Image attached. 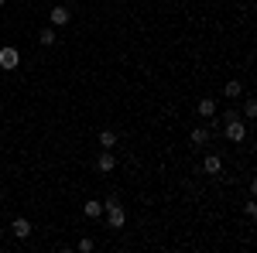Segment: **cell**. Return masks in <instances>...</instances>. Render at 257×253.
<instances>
[{
    "label": "cell",
    "mask_w": 257,
    "mask_h": 253,
    "mask_svg": "<svg viewBox=\"0 0 257 253\" xmlns=\"http://www.w3.org/2000/svg\"><path fill=\"white\" fill-rule=\"evenodd\" d=\"M82 212L89 215V219H99V212H103V202H86V205H82Z\"/></svg>",
    "instance_id": "4fadbf2b"
},
{
    "label": "cell",
    "mask_w": 257,
    "mask_h": 253,
    "mask_svg": "<svg viewBox=\"0 0 257 253\" xmlns=\"http://www.w3.org/2000/svg\"><path fill=\"white\" fill-rule=\"evenodd\" d=\"M202 171H206V175H219V171H223V161H219L216 154H206V161H202Z\"/></svg>",
    "instance_id": "8992f818"
},
{
    "label": "cell",
    "mask_w": 257,
    "mask_h": 253,
    "mask_svg": "<svg viewBox=\"0 0 257 253\" xmlns=\"http://www.w3.org/2000/svg\"><path fill=\"white\" fill-rule=\"evenodd\" d=\"M0 7H4V0H0Z\"/></svg>",
    "instance_id": "9a60e30c"
},
{
    "label": "cell",
    "mask_w": 257,
    "mask_h": 253,
    "mask_svg": "<svg viewBox=\"0 0 257 253\" xmlns=\"http://www.w3.org/2000/svg\"><path fill=\"white\" fill-rule=\"evenodd\" d=\"M240 93H243V86H240L237 79H230V82H226V89H223V96H230V99H237Z\"/></svg>",
    "instance_id": "7c38bea8"
},
{
    "label": "cell",
    "mask_w": 257,
    "mask_h": 253,
    "mask_svg": "<svg viewBox=\"0 0 257 253\" xmlns=\"http://www.w3.org/2000/svg\"><path fill=\"white\" fill-rule=\"evenodd\" d=\"M199 117H206V120L216 117V99H199Z\"/></svg>",
    "instance_id": "52a82bcc"
},
{
    "label": "cell",
    "mask_w": 257,
    "mask_h": 253,
    "mask_svg": "<svg viewBox=\"0 0 257 253\" xmlns=\"http://www.w3.org/2000/svg\"><path fill=\"white\" fill-rule=\"evenodd\" d=\"M223 130H226V140H233V144H240V140L247 137V123H243L240 117H230V120H226V127H223Z\"/></svg>",
    "instance_id": "7a4b0ae2"
},
{
    "label": "cell",
    "mask_w": 257,
    "mask_h": 253,
    "mask_svg": "<svg viewBox=\"0 0 257 253\" xmlns=\"http://www.w3.org/2000/svg\"><path fill=\"white\" fill-rule=\"evenodd\" d=\"M48 18H52L55 28H62V24H69V21H72V14H69V7H52V14H48Z\"/></svg>",
    "instance_id": "5b68a950"
},
{
    "label": "cell",
    "mask_w": 257,
    "mask_h": 253,
    "mask_svg": "<svg viewBox=\"0 0 257 253\" xmlns=\"http://www.w3.org/2000/svg\"><path fill=\"white\" fill-rule=\"evenodd\" d=\"M103 209H106V222H110L113 229H120V226L127 222V212H123V205H120L117 198H106V202H103Z\"/></svg>",
    "instance_id": "6da1fadb"
},
{
    "label": "cell",
    "mask_w": 257,
    "mask_h": 253,
    "mask_svg": "<svg viewBox=\"0 0 257 253\" xmlns=\"http://www.w3.org/2000/svg\"><path fill=\"white\" fill-rule=\"evenodd\" d=\"M11 229H14L18 239H28V236H31V222H28V219H14V226H11Z\"/></svg>",
    "instance_id": "9c48e42d"
},
{
    "label": "cell",
    "mask_w": 257,
    "mask_h": 253,
    "mask_svg": "<svg viewBox=\"0 0 257 253\" xmlns=\"http://www.w3.org/2000/svg\"><path fill=\"white\" fill-rule=\"evenodd\" d=\"M38 41L48 48V45H55L59 41V35H55V28H41V35H38Z\"/></svg>",
    "instance_id": "8fae6325"
},
{
    "label": "cell",
    "mask_w": 257,
    "mask_h": 253,
    "mask_svg": "<svg viewBox=\"0 0 257 253\" xmlns=\"http://www.w3.org/2000/svg\"><path fill=\"white\" fill-rule=\"evenodd\" d=\"M189 140H192V144H196V147H206V144H209V127H196V130H192V137H189Z\"/></svg>",
    "instance_id": "ba28073f"
},
{
    "label": "cell",
    "mask_w": 257,
    "mask_h": 253,
    "mask_svg": "<svg viewBox=\"0 0 257 253\" xmlns=\"http://www.w3.org/2000/svg\"><path fill=\"white\" fill-rule=\"evenodd\" d=\"M18 62H21V55H18V48H14V45L0 48V69H4V72H14V69H18Z\"/></svg>",
    "instance_id": "3957f363"
},
{
    "label": "cell",
    "mask_w": 257,
    "mask_h": 253,
    "mask_svg": "<svg viewBox=\"0 0 257 253\" xmlns=\"http://www.w3.org/2000/svg\"><path fill=\"white\" fill-rule=\"evenodd\" d=\"M113 168H117V157L110 154V151H103V154L96 157V171H103V175H110Z\"/></svg>",
    "instance_id": "277c9868"
},
{
    "label": "cell",
    "mask_w": 257,
    "mask_h": 253,
    "mask_svg": "<svg viewBox=\"0 0 257 253\" xmlns=\"http://www.w3.org/2000/svg\"><path fill=\"white\" fill-rule=\"evenodd\" d=\"M243 117H247V120L257 117V103H254V99H247V103H243Z\"/></svg>",
    "instance_id": "5bb4252c"
},
{
    "label": "cell",
    "mask_w": 257,
    "mask_h": 253,
    "mask_svg": "<svg viewBox=\"0 0 257 253\" xmlns=\"http://www.w3.org/2000/svg\"><path fill=\"white\" fill-rule=\"evenodd\" d=\"M113 144H117V134H113V130H99V147H103V151H110Z\"/></svg>",
    "instance_id": "30bf717a"
}]
</instances>
